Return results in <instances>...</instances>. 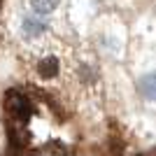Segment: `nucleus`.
I'll use <instances>...</instances> for the list:
<instances>
[{
  "label": "nucleus",
  "instance_id": "obj_1",
  "mask_svg": "<svg viewBox=\"0 0 156 156\" xmlns=\"http://www.w3.org/2000/svg\"><path fill=\"white\" fill-rule=\"evenodd\" d=\"M19 35H21L23 42H28V44L42 42V40L49 35V21L40 19V16H35V14H30V12L21 14V19H19Z\"/></svg>",
  "mask_w": 156,
  "mask_h": 156
},
{
  "label": "nucleus",
  "instance_id": "obj_3",
  "mask_svg": "<svg viewBox=\"0 0 156 156\" xmlns=\"http://www.w3.org/2000/svg\"><path fill=\"white\" fill-rule=\"evenodd\" d=\"M140 93H142L147 100L156 103V70L144 72L142 77H140Z\"/></svg>",
  "mask_w": 156,
  "mask_h": 156
},
{
  "label": "nucleus",
  "instance_id": "obj_4",
  "mask_svg": "<svg viewBox=\"0 0 156 156\" xmlns=\"http://www.w3.org/2000/svg\"><path fill=\"white\" fill-rule=\"evenodd\" d=\"M40 75L47 77V79H54L56 75H58V58H56V56L42 58V63H40Z\"/></svg>",
  "mask_w": 156,
  "mask_h": 156
},
{
  "label": "nucleus",
  "instance_id": "obj_2",
  "mask_svg": "<svg viewBox=\"0 0 156 156\" xmlns=\"http://www.w3.org/2000/svg\"><path fill=\"white\" fill-rule=\"evenodd\" d=\"M58 7H61V0H28V12L40 16V19L51 16Z\"/></svg>",
  "mask_w": 156,
  "mask_h": 156
}]
</instances>
